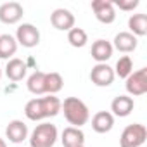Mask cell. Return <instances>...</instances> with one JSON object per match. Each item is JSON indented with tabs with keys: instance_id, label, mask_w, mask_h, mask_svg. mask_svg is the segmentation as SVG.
Masks as SVG:
<instances>
[{
	"instance_id": "obj_15",
	"label": "cell",
	"mask_w": 147,
	"mask_h": 147,
	"mask_svg": "<svg viewBox=\"0 0 147 147\" xmlns=\"http://www.w3.org/2000/svg\"><path fill=\"white\" fill-rule=\"evenodd\" d=\"M61 142H62L64 147H80V145H85V133H83L82 128L67 126L61 133Z\"/></svg>"
},
{
	"instance_id": "obj_25",
	"label": "cell",
	"mask_w": 147,
	"mask_h": 147,
	"mask_svg": "<svg viewBox=\"0 0 147 147\" xmlns=\"http://www.w3.org/2000/svg\"><path fill=\"white\" fill-rule=\"evenodd\" d=\"M0 147H7V142H5L2 137H0Z\"/></svg>"
},
{
	"instance_id": "obj_14",
	"label": "cell",
	"mask_w": 147,
	"mask_h": 147,
	"mask_svg": "<svg viewBox=\"0 0 147 147\" xmlns=\"http://www.w3.org/2000/svg\"><path fill=\"white\" fill-rule=\"evenodd\" d=\"M133 107H135V102L130 95H118L111 102V114L118 118H126L131 114Z\"/></svg>"
},
{
	"instance_id": "obj_18",
	"label": "cell",
	"mask_w": 147,
	"mask_h": 147,
	"mask_svg": "<svg viewBox=\"0 0 147 147\" xmlns=\"http://www.w3.org/2000/svg\"><path fill=\"white\" fill-rule=\"evenodd\" d=\"M16 52H18V42H16V38L12 35H9V33L0 35V59L11 61Z\"/></svg>"
},
{
	"instance_id": "obj_13",
	"label": "cell",
	"mask_w": 147,
	"mask_h": 147,
	"mask_svg": "<svg viewBox=\"0 0 147 147\" xmlns=\"http://www.w3.org/2000/svg\"><path fill=\"white\" fill-rule=\"evenodd\" d=\"M111 45H113V49H116L118 52L130 54V52H133V50L137 49L138 40H137V36H133L130 31H119V33L114 36V40H113Z\"/></svg>"
},
{
	"instance_id": "obj_12",
	"label": "cell",
	"mask_w": 147,
	"mask_h": 147,
	"mask_svg": "<svg viewBox=\"0 0 147 147\" xmlns=\"http://www.w3.org/2000/svg\"><path fill=\"white\" fill-rule=\"evenodd\" d=\"M113 52H114V49H113L111 42H107V40H104V38L95 40V42L92 43V50H90L92 59H94L97 64H106V62L113 57Z\"/></svg>"
},
{
	"instance_id": "obj_5",
	"label": "cell",
	"mask_w": 147,
	"mask_h": 147,
	"mask_svg": "<svg viewBox=\"0 0 147 147\" xmlns=\"http://www.w3.org/2000/svg\"><path fill=\"white\" fill-rule=\"evenodd\" d=\"M125 88L130 97H140L147 94V67H140L133 71L125 80Z\"/></svg>"
},
{
	"instance_id": "obj_16",
	"label": "cell",
	"mask_w": 147,
	"mask_h": 147,
	"mask_svg": "<svg viewBox=\"0 0 147 147\" xmlns=\"http://www.w3.org/2000/svg\"><path fill=\"white\" fill-rule=\"evenodd\" d=\"M114 126V116L109 111H99L92 118V130L97 133H109Z\"/></svg>"
},
{
	"instance_id": "obj_22",
	"label": "cell",
	"mask_w": 147,
	"mask_h": 147,
	"mask_svg": "<svg viewBox=\"0 0 147 147\" xmlns=\"http://www.w3.org/2000/svg\"><path fill=\"white\" fill-rule=\"evenodd\" d=\"M114 71V76H119V78H128L131 73H133V61L130 55H121L116 62V66L113 67Z\"/></svg>"
},
{
	"instance_id": "obj_4",
	"label": "cell",
	"mask_w": 147,
	"mask_h": 147,
	"mask_svg": "<svg viewBox=\"0 0 147 147\" xmlns=\"http://www.w3.org/2000/svg\"><path fill=\"white\" fill-rule=\"evenodd\" d=\"M147 140V128L142 123H131L125 126L119 137V147H142Z\"/></svg>"
},
{
	"instance_id": "obj_9",
	"label": "cell",
	"mask_w": 147,
	"mask_h": 147,
	"mask_svg": "<svg viewBox=\"0 0 147 147\" xmlns=\"http://www.w3.org/2000/svg\"><path fill=\"white\" fill-rule=\"evenodd\" d=\"M50 24L59 31H69L71 28H75V14L69 9L59 7L50 14Z\"/></svg>"
},
{
	"instance_id": "obj_24",
	"label": "cell",
	"mask_w": 147,
	"mask_h": 147,
	"mask_svg": "<svg viewBox=\"0 0 147 147\" xmlns=\"http://www.w3.org/2000/svg\"><path fill=\"white\" fill-rule=\"evenodd\" d=\"M138 4H140L138 0H116V2H113L114 7H118L119 11H125V12H130V11L137 9Z\"/></svg>"
},
{
	"instance_id": "obj_8",
	"label": "cell",
	"mask_w": 147,
	"mask_h": 147,
	"mask_svg": "<svg viewBox=\"0 0 147 147\" xmlns=\"http://www.w3.org/2000/svg\"><path fill=\"white\" fill-rule=\"evenodd\" d=\"M114 78V71L109 64H95L90 71V82L95 87H111Z\"/></svg>"
},
{
	"instance_id": "obj_23",
	"label": "cell",
	"mask_w": 147,
	"mask_h": 147,
	"mask_svg": "<svg viewBox=\"0 0 147 147\" xmlns=\"http://www.w3.org/2000/svg\"><path fill=\"white\" fill-rule=\"evenodd\" d=\"M67 42H69L71 47L82 49V47L87 45L88 35H87V31H85L83 28H76V26H75V28H71V30L67 31Z\"/></svg>"
},
{
	"instance_id": "obj_20",
	"label": "cell",
	"mask_w": 147,
	"mask_h": 147,
	"mask_svg": "<svg viewBox=\"0 0 147 147\" xmlns=\"http://www.w3.org/2000/svg\"><path fill=\"white\" fill-rule=\"evenodd\" d=\"M28 90L33 95H43L45 94V73L43 71H35L30 75L28 83H26Z\"/></svg>"
},
{
	"instance_id": "obj_2",
	"label": "cell",
	"mask_w": 147,
	"mask_h": 147,
	"mask_svg": "<svg viewBox=\"0 0 147 147\" xmlns=\"http://www.w3.org/2000/svg\"><path fill=\"white\" fill-rule=\"evenodd\" d=\"M61 111L64 113L66 121L75 128H82L90 119L88 106L78 97H66L64 102H61Z\"/></svg>"
},
{
	"instance_id": "obj_26",
	"label": "cell",
	"mask_w": 147,
	"mask_h": 147,
	"mask_svg": "<svg viewBox=\"0 0 147 147\" xmlns=\"http://www.w3.org/2000/svg\"><path fill=\"white\" fill-rule=\"evenodd\" d=\"M0 78H2V67H0Z\"/></svg>"
},
{
	"instance_id": "obj_17",
	"label": "cell",
	"mask_w": 147,
	"mask_h": 147,
	"mask_svg": "<svg viewBox=\"0 0 147 147\" xmlns=\"http://www.w3.org/2000/svg\"><path fill=\"white\" fill-rule=\"evenodd\" d=\"M26 71H28V66L24 61L18 59V57H12L11 61H7V66H5V76L11 80V82H21L24 76H26Z\"/></svg>"
},
{
	"instance_id": "obj_27",
	"label": "cell",
	"mask_w": 147,
	"mask_h": 147,
	"mask_svg": "<svg viewBox=\"0 0 147 147\" xmlns=\"http://www.w3.org/2000/svg\"><path fill=\"white\" fill-rule=\"evenodd\" d=\"M80 147H85V145H80Z\"/></svg>"
},
{
	"instance_id": "obj_19",
	"label": "cell",
	"mask_w": 147,
	"mask_h": 147,
	"mask_svg": "<svg viewBox=\"0 0 147 147\" xmlns=\"http://www.w3.org/2000/svg\"><path fill=\"white\" fill-rule=\"evenodd\" d=\"M128 28L133 36H145L147 35V14H131L128 18Z\"/></svg>"
},
{
	"instance_id": "obj_1",
	"label": "cell",
	"mask_w": 147,
	"mask_h": 147,
	"mask_svg": "<svg viewBox=\"0 0 147 147\" xmlns=\"http://www.w3.org/2000/svg\"><path fill=\"white\" fill-rule=\"evenodd\" d=\"M61 113V100L55 95L47 97H35L26 102L24 114L31 121H42L47 118H54Z\"/></svg>"
},
{
	"instance_id": "obj_10",
	"label": "cell",
	"mask_w": 147,
	"mask_h": 147,
	"mask_svg": "<svg viewBox=\"0 0 147 147\" xmlns=\"http://www.w3.org/2000/svg\"><path fill=\"white\" fill-rule=\"evenodd\" d=\"M24 9L19 2H5L0 5V21L4 24H16L23 19Z\"/></svg>"
},
{
	"instance_id": "obj_7",
	"label": "cell",
	"mask_w": 147,
	"mask_h": 147,
	"mask_svg": "<svg viewBox=\"0 0 147 147\" xmlns=\"http://www.w3.org/2000/svg\"><path fill=\"white\" fill-rule=\"evenodd\" d=\"M90 7H92L99 23L111 24L116 21V9H114L113 2H109V0H94L90 4Z\"/></svg>"
},
{
	"instance_id": "obj_6",
	"label": "cell",
	"mask_w": 147,
	"mask_h": 147,
	"mask_svg": "<svg viewBox=\"0 0 147 147\" xmlns=\"http://www.w3.org/2000/svg\"><path fill=\"white\" fill-rule=\"evenodd\" d=\"M16 42L18 45H23L26 49H33L40 43V31L35 24L31 23H23L19 24V28L16 30Z\"/></svg>"
},
{
	"instance_id": "obj_3",
	"label": "cell",
	"mask_w": 147,
	"mask_h": 147,
	"mask_svg": "<svg viewBox=\"0 0 147 147\" xmlns=\"http://www.w3.org/2000/svg\"><path fill=\"white\" fill-rule=\"evenodd\" d=\"M57 138H59L57 126L52 123H47V121L36 125L35 130L28 137L30 147H54Z\"/></svg>"
},
{
	"instance_id": "obj_21",
	"label": "cell",
	"mask_w": 147,
	"mask_h": 147,
	"mask_svg": "<svg viewBox=\"0 0 147 147\" xmlns=\"http://www.w3.org/2000/svg\"><path fill=\"white\" fill-rule=\"evenodd\" d=\"M62 85H64V80L59 73H55V71L45 73V94L55 95L57 92L62 90Z\"/></svg>"
},
{
	"instance_id": "obj_11",
	"label": "cell",
	"mask_w": 147,
	"mask_h": 147,
	"mask_svg": "<svg viewBox=\"0 0 147 147\" xmlns=\"http://www.w3.org/2000/svg\"><path fill=\"white\" fill-rule=\"evenodd\" d=\"M5 137L9 138V142L12 144H23L28 137H30V130L28 125L21 119H12L9 121V125L5 126Z\"/></svg>"
}]
</instances>
